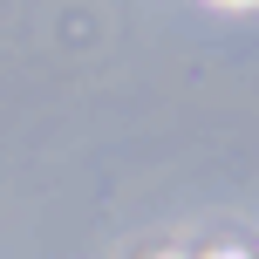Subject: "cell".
<instances>
[{"mask_svg": "<svg viewBox=\"0 0 259 259\" xmlns=\"http://www.w3.org/2000/svg\"><path fill=\"white\" fill-rule=\"evenodd\" d=\"M219 7H259V0H219Z\"/></svg>", "mask_w": 259, "mask_h": 259, "instance_id": "1", "label": "cell"}, {"mask_svg": "<svg viewBox=\"0 0 259 259\" xmlns=\"http://www.w3.org/2000/svg\"><path fill=\"white\" fill-rule=\"evenodd\" d=\"M205 259H246V252H205Z\"/></svg>", "mask_w": 259, "mask_h": 259, "instance_id": "2", "label": "cell"}]
</instances>
